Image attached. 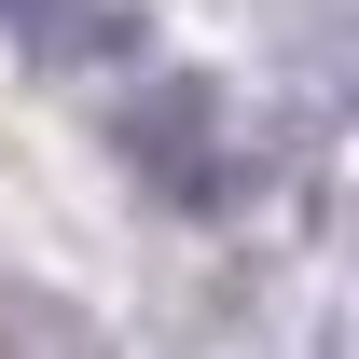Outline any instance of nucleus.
I'll return each instance as SVG.
<instances>
[{
	"label": "nucleus",
	"mask_w": 359,
	"mask_h": 359,
	"mask_svg": "<svg viewBox=\"0 0 359 359\" xmlns=\"http://www.w3.org/2000/svg\"><path fill=\"white\" fill-rule=\"evenodd\" d=\"M138 166H152V180H166V194H180V208H208V194H222V166H208V152H194V138H208V97H194V83H166V97H152V111H138Z\"/></svg>",
	"instance_id": "1"
},
{
	"label": "nucleus",
	"mask_w": 359,
	"mask_h": 359,
	"mask_svg": "<svg viewBox=\"0 0 359 359\" xmlns=\"http://www.w3.org/2000/svg\"><path fill=\"white\" fill-rule=\"evenodd\" d=\"M0 28H28L42 55H125L138 42L125 14H97V0H0Z\"/></svg>",
	"instance_id": "2"
}]
</instances>
